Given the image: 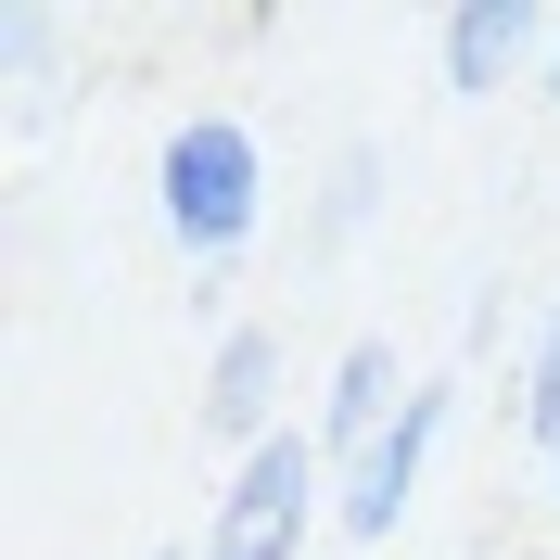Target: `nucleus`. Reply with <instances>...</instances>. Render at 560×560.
<instances>
[{"mask_svg": "<svg viewBox=\"0 0 560 560\" xmlns=\"http://www.w3.org/2000/svg\"><path fill=\"white\" fill-rule=\"evenodd\" d=\"M408 357H395V331H357L345 357H331V370H318V408H306V433H318V458H331V471H345V458H370L395 433V408H408Z\"/></svg>", "mask_w": 560, "mask_h": 560, "instance_id": "39448f33", "label": "nucleus"}, {"mask_svg": "<svg viewBox=\"0 0 560 560\" xmlns=\"http://www.w3.org/2000/svg\"><path fill=\"white\" fill-rule=\"evenodd\" d=\"M318 523H331V458H318V433L293 420V433H268L255 458H230V485H217L191 560H306Z\"/></svg>", "mask_w": 560, "mask_h": 560, "instance_id": "f03ea898", "label": "nucleus"}, {"mask_svg": "<svg viewBox=\"0 0 560 560\" xmlns=\"http://www.w3.org/2000/svg\"><path fill=\"white\" fill-rule=\"evenodd\" d=\"M548 26L535 0H458L446 26H433V77H446V103H497L523 65H548Z\"/></svg>", "mask_w": 560, "mask_h": 560, "instance_id": "423d86ee", "label": "nucleus"}, {"mask_svg": "<svg viewBox=\"0 0 560 560\" xmlns=\"http://www.w3.org/2000/svg\"><path fill=\"white\" fill-rule=\"evenodd\" d=\"M268 140L243 128V115H178L166 140H153V217H166V243L191 255V280H230V255H255V230H268Z\"/></svg>", "mask_w": 560, "mask_h": 560, "instance_id": "f257e3e1", "label": "nucleus"}, {"mask_svg": "<svg viewBox=\"0 0 560 560\" xmlns=\"http://www.w3.org/2000/svg\"><path fill=\"white\" fill-rule=\"evenodd\" d=\"M280 395H293V345H280L268 318H230V331H217V357H205V446L255 458L268 433H293V420H280Z\"/></svg>", "mask_w": 560, "mask_h": 560, "instance_id": "20e7f679", "label": "nucleus"}, {"mask_svg": "<svg viewBox=\"0 0 560 560\" xmlns=\"http://www.w3.org/2000/svg\"><path fill=\"white\" fill-rule=\"evenodd\" d=\"M535 103H560V26H548V65H535Z\"/></svg>", "mask_w": 560, "mask_h": 560, "instance_id": "1a4fd4ad", "label": "nucleus"}, {"mask_svg": "<svg viewBox=\"0 0 560 560\" xmlns=\"http://www.w3.org/2000/svg\"><path fill=\"white\" fill-rule=\"evenodd\" d=\"M370 205H383V153H370V140H345V153H331V178H318V217H306V268H331V255L370 230Z\"/></svg>", "mask_w": 560, "mask_h": 560, "instance_id": "0eeeda50", "label": "nucleus"}, {"mask_svg": "<svg viewBox=\"0 0 560 560\" xmlns=\"http://www.w3.org/2000/svg\"><path fill=\"white\" fill-rule=\"evenodd\" d=\"M140 560H191V548H140Z\"/></svg>", "mask_w": 560, "mask_h": 560, "instance_id": "9d476101", "label": "nucleus"}, {"mask_svg": "<svg viewBox=\"0 0 560 560\" xmlns=\"http://www.w3.org/2000/svg\"><path fill=\"white\" fill-rule=\"evenodd\" d=\"M446 420H458V383H420L408 408H395L383 446L331 471V535H345V548H395V535H408L420 485H433V446H446Z\"/></svg>", "mask_w": 560, "mask_h": 560, "instance_id": "7ed1b4c3", "label": "nucleus"}, {"mask_svg": "<svg viewBox=\"0 0 560 560\" xmlns=\"http://www.w3.org/2000/svg\"><path fill=\"white\" fill-rule=\"evenodd\" d=\"M548 485H560V458H548Z\"/></svg>", "mask_w": 560, "mask_h": 560, "instance_id": "9b49d317", "label": "nucleus"}, {"mask_svg": "<svg viewBox=\"0 0 560 560\" xmlns=\"http://www.w3.org/2000/svg\"><path fill=\"white\" fill-rule=\"evenodd\" d=\"M523 446L560 458V306L535 318V345H523Z\"/></svg>", "mask_w": 560, "mask_h": 560, "instance_id": "6e6552de", "label": "nucleus"}]
</instances>
